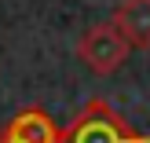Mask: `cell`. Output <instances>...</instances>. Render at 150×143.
I'll list each match as a JSON object with an SVG mask.
<instances>
[{
    "label": "cell",
    "mask_w": 150,
    "mask_h": 143,
    "mask_svg": "<svg viewBox=\"0 0 150 143\" xmlns=\"http://www.w3.org/2000/svg\"><path fill=\"white\" fill-rule=\"evenodd\" d=\"M110 22L121 29V37L132 48H139V51L150 48V0H121L114 7Z\"/></svg>",
    "instance_id": "cell-4"
},
{
    "label": "cell",
    "mask_w": 150,
    "mask_h": 143,
    "mask_svg": "<svg viewBox=\"0 0 150 143\" xmlns=\"http://www.w3.org/2000/svg\"><path fill=\"white\" fill-rule=\"evenodd\" d=\"M128 51H132V44L121 37V29H117L114 22L88 26L84 33H81V41H77V59H81L92 73H99V77L121 70L125 59H128Z\"/></svg>",
    "instance_id": "cell-2"
},
{
    "label": "cell",
    "mask_w": 150,
    "mask_h": 143,
    "mask_svg": "<svg viewBox=\"0 0 150 143\" xmlns=\"http://www.w3.org/2000/svg\"><path fill=\"white\" fill-rule=\"evenodd\" d=\"M4 132L18 143H62V129L44 114L40 107H26L4 125Z\"/></svg>",
    "instance_id": "cell-3"
},
{
    "label": "cell",
    "mask_w": 150,
    "mask_h": 143,
    "mask_svg": "<svg viewBox=\"0 0 150 143\" xmlns=\"http://www.w3.org/2000/svg\"><path fill=\"white\" fill-rule=\"evenodd\" d=\"M62 143H150V132H136L110 99L95 95L62 129Z\"/></svg>",
    "instance_id": "cell-1"
},
{
    "label": "cell",
    "mask_w": 150,
    "mask_h": 143,
    "mask_svg": "<svg viewBox=\"0 0 150 143\" xmlns=\"http://www.w3.org/2000/svg\"><path fill=\"white\" fill-rule=\"evenodd\" d=\"M0 143H18V139H11L7 132H0Z\"/></svg>",
    "instance_id": "cell-5"
}]
</instances>
